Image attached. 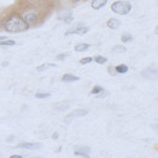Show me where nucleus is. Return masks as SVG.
Returning a JSON list of instances; mask_svg holds the SVG:
<instances>
[{
	"mask_svg": "<svg viewBox=\"0 0 158 158\" xmlns=\"http://www.w3.org/2000/svg\"><path fill=\"white\" fill-rule=\"evenodd\" d=\"M131 40H133V35L127 34V35H123V37H122V41H123V43H128V41H131Z\"/></svg>",
	"mask_w": 158,
	"mask_h": 158,
	"instance_id": "obj_18",
	"label": "nucleus"
},
{
	"mask_svg": "<svg viewBox=\"0 0 158 158\" xmlns=\"http://www.w3.org/2000/svg\"><path fill=\"white\" fill-rule=\"evenodd\" d=\"M4 39H6L5 37H0V40H4Z\"/></svg>",
	"mask_w": 158,
	"mask_h": 158,
	"instance_id": "obj_24",
	"label": "nucleus"
},
{
	"mask_svg": "<svg viewBox=\"0 0 158 158\" xmlns=\"http://www.w3.org/2000/svg\"><path fill=\"white\" fill-rule=\"evenodd\" d=\"M120 21L118 19H110V20L107 21V27L110 28V29H118L119 27H120Z\"/></svg>",
	"mask_w": 158,
	"mask_h": 158,
	"instance_id": "obj_7",
	"label": "nucleus"
},
{
	"mask_svg": "<svg viewBox=\"0 0 158 158\" xmlns=\"http://www.w3.org/2000/svg\"><path fill=\"white\" fill-rule=\"evenodd\" d=\"M111 10L118 15H127L131 10V4L128 1H114L111 6Z\"/></svg>",
	"mask_w": 158,
	"mask_h": 158,
	"instance_id": "obj_2",
	"label": "nucleus"
},
{
	"mask_svg": "<svg viewBox=\"0 0 158 158\" xmlns=\"http://www.w3.org/2000/svg\"><path fill=\"white\" fill-rule=\"evenodd\" d=\"M16 45L15 40L12 39H4V40H0V46H14Z\"/></svg>",
	"mask_w": 158,
	"mask_h": 158,
	"instance_id": "obj_13",
	"label": "nucleus"
},
{
	"mask_svg": "<svg viewBox=\"0 0 158 158\" xmlns=\"http://www.w3.org/2000/svg\"><path fill=\"white\" fill-rule=\"evenodd\" d=\"M66 57H67V55H66V54H61V55H59V56H57V60H60V61H63Z\"/></svg>",
	"mask_w": 158,
	"mask_h": 158,
	"instance_id": "obj_21",
	"label": "nucleus"
},
{
	"mask_svg": "<svg viewBox=\"0 0 158 158\" xmlns=\"http://www.w3.org/2000/svg\"><path fill=\"white\" fill-rule=\"evenodd\" d=\"M52 67H56V64H54V63H44V64H41V66H39L37 68V71L38 72H43V71H46V69L52 68Z\"/></svg>",
	"mask_w": 158,
	"mask_h": 158,
	"instance_id": "obj_12",
	"label": "nucleus"
},
{
	"mask_svg": "<svg viewBox=\"0 0 158 158\" xmlns=\"http://www.w3.org/2000/svg\"><path fill=\"white\" fill-rule=\"evenodd\" d=\"M89 44H78V45H76V48H74V50L77 51V52H83V51H86L88 49H89Z\"/></svg>",
	"mask_w": 158,
	"mask_h": 158,
	"instance_id": "obj_10",
	"label": "nucleus"
},
{
	"mask_svg": "<svg viewBox=\"0 0 158 158\" xmlns=\"http://www.w3.org/2000/svg\"><path fill=\"white\" fill-rule=\"evenodd\" d=\"M89 152H90L89 147H76L74 150V155L80 157H89Z\"/></svg>",
	"mask_w": 158,
	"mask_h": 158,
	"instance_id": "obj_6",
	"label": "nucleus"
},
{
	"mask_svg": "<svg viewBox=\"0 0 158 158\" xmlns=\"http://www.w3.org/2000/svg\"><path fill=\"white\" fill-rule=\"evenodd\" d=\"M89 32V28L83 26V24H79L77 28H73V29H69L66 32V35H71V34H78V35H84L85 33Z\"/></svg>",
	"mask_w": 158,
	"mask_h": 158,
	"instance_id": "obj_3",
	"label": "nucleus"
},
{
	"mask_svg": "<svg viewBox=\"0 0 158 158\" xmlns=\"http://www.w3.org/2000/svg\"><path fill=\"white\" fill-rule=\"evenodd\" d=\"M2 26H4V29L10 33H20V32H24L29 28V24L23 20V17L19 12L9 14L6 16V19L4 20Z\"/></svg>",
	"mask_w": 158,
	"mask_h": 158,
	"instance_id": "obj_1",
	"label": "nucleus"
},
{
	"mask_svg": "<svg viewBox=\"0 0 158 158\" xmlns=\"http://www.w3.org/2000/svg\"><path fill=\"white\" fill-rule=\"evenodd\" d=\"M73 2H78V1H80V0H72Z\"/></svg>",
	"mask_w": 158,
	"mask_h": 158,
	"instance_id": "obj_25",
	"label": "nucleus"
},
{
	"mask_svg": "<svg viewBox=\"0 0 158 158\" xmlns=\"http://www.w3.org/2000/svg\"><path fill=\"white\" fill-rule=\"evenodd\" d=\"M11 158H23V156H20V155H12Z\"/></svg>",
	"mask_w": 158,
	"mask_h": 158,
	"instance_id": "obj_22",
	"label": "nucleus"
},
{
	"mask_svg": "<svg viewBox=\"0 0 158 158\" xmlns=\"http://www.w3.org/2000/svg\"><path fill=\"white\" fill-rule=\"evenodd\" d=\"M114 69H116V72H117L118 74H123V73H127L129 68H128V66H127V64H118Z\"/></svg>",
	"mask_w": 158,
	"mask_h": 158,
	"instance_id": "obj_11",
	"label": "nucleus"
},
{
	"mask_svg": "<svg viewBox=\"0 0 158 158\" xmlns=\"http://www.w3.org/2000/svg\"><path fill=\"white\" fill-rule=\"evenodd\" d=\"M17 147L20 148H28V150H35V148H40L41 145L40 143H35V142H22L19 143Z\"/></svg>",
	"mask_w": 158,
	"mask_h": 158,
	"instance_id": "obj_5",
	"label": "nucleus"
},
{
	"mask_svg": "<svg viewBox=\"0 0 158 158\" xmlns=\"http://www.w3.org/2000/svg\"><path fill=\"white\" fill-rule=\"evenodd\" d=\"M77 80H79V77L73 76V74H69V73H67V74H64V76L62 77V81H66V83H69V81H77Z\"/></svg>",
	"mask_w": 158,
	"mask_h": 158,
	"instance_id": "obj_9",
	"label": "nucleus"
},
{
	"mask_svg": "<svg viewBox=\"0 0 158 158\" xmlns=\"http://www.w3.org/2000/svg\"><path fill=\"white\" fill-rule=\"evenodd\" d=\"M107 4V0H93L91 1V7L94 10H100L101 7H103Z\"/></svg>",
	"mask_w": 158,
	"mask_h": 158,
	"instance_id": "obj_8",
	"label": "nucleus"
},
{
	"mask_svg": "<svg viewBox=\"0 0 158 158\" xmlns=\"http://www.w3.org/2000/svg\"><path fill=\"white\" fill-rule=\"evenodd\" d=\"M93 61L91 57H84V59H81L79 62H80V64H86V63H90Z\"/></svg>",
	"mask_w": 158,
	"mask_h": 158,
	"instance_id": "obj_19",
	"label": "nucleus"
},
{
	"mask_svg": "<svg viewBox=\"0 0 158 158\" xmlns=\"http://www.w3.org/2000/svg\"><path fill=\"white\" fill-rule=\"evenodd\" d=\"M86 114H88V111H85V110H76V111H73L72 113H69V114L64 118V122H66V123H69L73 118L84 117V116H86Z\"/></svg>",
	"mask_w": 158,
	"mask_h": 158,
	"instance_id": "obj_4",
	"label": "nucleus"
},
{
	"mask_svg": "<svg viewBox=\"0 0 158 158\" xmlns=\"http://www.w3.org/2000/svg\"><path fill=\"white\" fill-rule=\"evenodd\" d=\"M102 90H103V88H102V86H99V85H96V86H94V88H93V90H91V94H93V95H98V94H100Z\"/></svg>",
	"mask_w": 158,
	"mask_h": 158,
	"instance_id": "obj_16",
	"label": "nucleus"
},
{
	"mask_svg": "<svg viewBox=\"0 0 158 158\" xmlns=\"http://www.w3.org/2000/svg\"><path fill=\"white\" fill-rule=\"evenodd\" d=\"M108 72L111 73V76H116V74H117L116 69H114V68H112V67H110V68H108Z\"/></svg>",
	"mask_w": 158,
	"mask_h": 158,
	"instance_id": "obj_20",
	"label": "nucleus"
},
{
	"mask_svg": "<svg viewBox=\"0 0 158 158\" xmlns=\"http://www.w3.org/2000/svg\"><path fill=\"white\" fill-rule=\"evenodd\" d=\"M95 61H96L98 63H100V64H103V63L107 62V59L103 57V56H96V57H95Z\"/></svg>",
	"mask_w": 158,
	"mask_h": 158,
	"instance_id": "obj_17",
	"label": "nucleus"
},
{
	"mask_svg": "<svg viewBox=\"0 0 158 158\" xmlns=\"http://www.w3.org/2000/svg\"><path fill=\"white\" fill-rule=\"evenodd\" d=\"M112 50H113V52H125L127 51L125 46H123V45H116Z\"/></svg>",
	"mask_w": 158,
	"mask_h": 158,
	"instance_id": "obj_14",
	"label": "nucleus"
},
{
	"mask_svg": "<svg viewBox=\"0 0 158 158\" xmlns=\"http://www.w3.org/2000/svg\"><path fill=\"white\" fill-rule=\"evenodd\" d=\"M50 93H37L35 94V98L37 99H46V98H50Z\"/></svg>",
	"mask_w": 158,
	"mask_h": 158,
	"instance_id": "obj_15",
	"label": "nucleus"
},
{
	"mask_svg": "<svg viewBox=\"0 0 158 158\" xmlns=\"http://www.w3.org/2000/svg\"><path fill=\"white\" fill-rule=\"evenodd\" d=\"M59 138V134H54V135H52V139H57Z\"/></svg>",
	"mask_w": 158,
	"mask_h": 158,
	"instance_id": "obj_23",
	"label": "nucleus"
}]
</instances>
